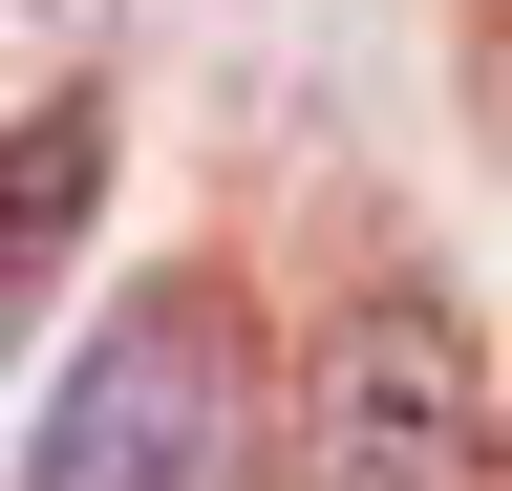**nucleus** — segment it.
I'll use <instances>...</instances> for the list:
<instances>
[{"label":"nucleus","instance_id":"obj_1","mask_svg":"<svg viewBox=\"0 0 512 491\" xmlns=\"http://www.w3.org/2000/svg\"><path fill=\"white\" fill-rule=\"evenodd\" d=\"M22 491H256V342H235V299L150 278L86 363H64Z\"/></svg>","mask_w":512,"mask_h":491},{"label":"nucleus","instance_id":"obj_2","mask_svg":"<svg viewBox=\"0 0 512 491\" xmlns=\"http://www.w3.org/2000/svg\"><path fill=\"white\" fill-rule=\"evenodd\" d=\"M278 491H491V363L448 299H342L299 363Z\"/></svg>","mask_w":512,"mask_h":491},{"label":"nucleus","instance_id":"obj_3","mask_svg":"<svg viewBox=\"0 0 512 491\" xmlns=\"http://www.w3.org/2000/svg\"><path fill=\"white\" fill-rule=\"evenodd\" d=\"M86 214H107V86H43L22 129H0V342H22L43 299H64Z\"/></svg>","mask_w":512,"mask_h":491}]
</instances>
